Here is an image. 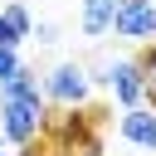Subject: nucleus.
Returning a JSON list of instances; mask_svg holds the SVG:
<instances>
[{
    "label": "nucleus",
    "instance_id": "1",
    "mask_svg": "<svg viewBox=\"0 0 156 156\" xmlns=\"http://www.w3.org/2000/svg\"><path fill=\"white\" fill-rule=\"evenodd\" d=\"M49 132V98H0V136L24 151Z\"/></svg>",
    "mask_w": 156,
    "mask_h": 156
},
{
    "label": "nucleus",
    "instance_id": "2",
    "mask_svg": "<svg viewBox=\"0 0 156 156\" xmlns=\"http://www.w3.org/2000/svg\"><path fill=\"white\" fill-rule=\"evenodd\" d=\"M44 98L58 102V107H88L93 98V73L83 63H54L44 73Z\"/></svg>",
    "mask_w": 156,
    "mask_h": 156
},
{
    "label": "nucleus",
    "instance_id": "3",
    "mask_svg": "<svg viewBox=\"0 0 156 156\" xmlns=\"http://www.w3.org/2000/svg\"><path fill=\"white\" fill-rule=\"evenodd\" d=\"M112 34L132 39V44H151L156 39V0H117Z\"/></svg>",
    "mask_w": 156,
    "mask_h": 156
},
{
    "label": "nucleus",
    "instance_id": "4",
    "mask_svg": "<svg viewBox=\"0 0 156 156\" xmlns=\"http://www.w3.org/2000/svg\"><path fill=\"white\" fill-rule=\"evenodd\" d=\"M102 83L112 88V98H117L122 107H141V102H146V78H141L136 58H112V63H102Z\"/></svg>",
    "mask_w": 156,
    "mask_h": 156
},
{
    "label": "nucleus",
    "instance_id": "5",
    "mask_svg": "<svg viewBox=\"0 0 156 156\" xmlns=\"http://www.w3.org/2000/svg\"><path fill=\"white\" fill-rule=\"evenodd\" d=\"M117 132H122L127 146H136V151H156V112H151V107H127L122 122H117Z\"/></svg>",
    "mask_w": 156,
    "mask_h": 156
},
{
    "label": "nucleus",
    "instance_id": "6",
    "mask_svg": "<svg viewBox=\"0 0 156 156\" xmlns=\"http://www.w3.org/2000/svg\"><path fill=\"white\" fill-rule=\"evenodd\" d=\"M112 20H117V0H83V5H78V29H83L88 39L112 34Z\"/></svg>",
    "mask_w": 156,
    "mask_h": 156
},
{
    "label": "nucleus",
    "instance_id": "7",
    "mask_svg": "<svg viewBox=\"0 0 156 156\" xmlns=\"http://www.w3.org/2000/svg\"><path fill=\"white\" fill-rule=\"evenodd\" d=\"M0 98H44V83H39V73H34V68H24V63H20V68L0 83Z\"/></svg>",
    "mask_w": 156,
    "mask_h": 156
},
{
    "label": "nucleus",
    "instance_id": "8",
    "mask_svg": "<svg viewBox=\"0 0 156 156\" xmlns=\"http://www.w3.org/2000/svg\"><path fill=\"white\" fill-rule=\"evenodd\" d=\"M0 15H5V24H10V29L20 34V39H29V34H34V20H29V10H24L20 0H10V5H5Z\"/></svg>",
    "mask_w": 156,
    "mask_h": 156
},
{
    "label": "nucleus",
    "instance_id": "9",
    "mask_svg": "<svg viewBox=\"0 0 156 156\" xmlns=\"http://www.w3.org/2000/svg\"><path fill=\"white\" fill-rule=\"evenodd\" d=\"M136 68H141V78H146V98H156V39H151V44H141Z\"/></svg>",
    "mask_w": 156,
    "mask_h": 156
},
{
    "label": "nucleus",
    "instance_id": "10",
    "mask_svg": "<svg viewBox=\"0 0 156 156\" xmlns=\"http://www.w3.org/2000/svg\"><path fill=\"white\" fill-rule=\"evenodd\" d=\"M15 68H20V49H0V83H5Z\"/></svg>",
    "mask_w": 156,
    "mask_h": 156
},
{
    "label": "nucleus",
    "instance_id": "11",
    "mask_svg": "<svg viewBox=\"0 0 156 156\" xmlns=\"http://www.w3.org/2000/svg\"><path fill=\"white\" fill-rule=\"evenodd\" d=\"M20 44H24V39H20V34L5 24V15H0V49H20Z\"/></svg>",
    "mask_w": 156,
    "mask_h": 156
},
{
    "label": "nucleus",
    "instance_id": "12",
    "mask_svg": "<svg viewBox=\"0 0 156 156\" xmlns=\"http://www.w3.org/2000/svg\"><path fill=\"white\" fill-rule=\"evenodd\" d=\"M54 156H102V151H98V141H88V146H68V151H54Z\"/></svg>",
    "mask_w": 156,
    "mask_h": 156
},
{
    "label": "nucleus",
    "instance_id": "13",
    "mask_svg": "<svg viewBox=\"0 0 156 156\" xmlns=\"http://www.w3.org/2000/svg\"><path fill=\"white\" fill-rule=\"evenodd\" d=\"M0 156H20V151H0Z\"/></svg>",
    "mask_w": 156,
    "mask_h": 156
},
{
    "label": "nucleus",
    "instance_id": "14",
    "mask_svg": "<svg viewBox=\"0 0 156 156\" xmlns=\"http://www.w3.org/2000/svg\"><path fill=\"white\" fill-rule=\"evenodd\" d=\"M151 112H156V98H151Z\"/></svg>",
    "mask_w": 156,
    "mask_h": 156
}]
</instances>
